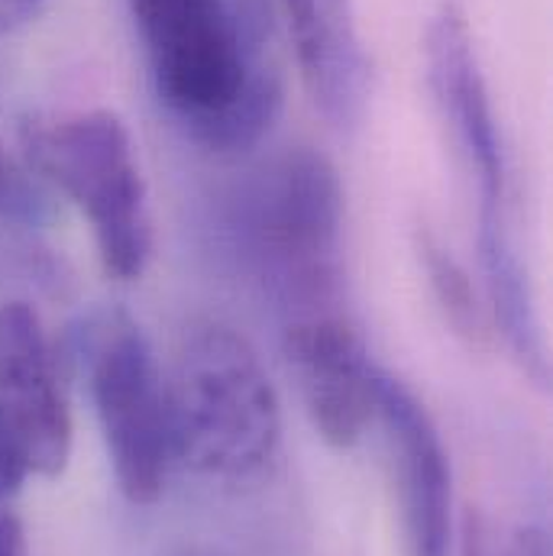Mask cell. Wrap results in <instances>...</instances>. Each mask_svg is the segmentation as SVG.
Segmentation results:
<instances>
[{
    "instance_id": "cell-1",
    "label": "cell",
    "mask_w": 553,
    "mask_h": 556,
    "mask_svg": "<svg viewBox=\"0 0 553 556\" xmlns=\"http://www.w3.org/2000/svg\"><path fill=\"white\" fill-rule=\"evenodd\" d=\"M152 88L185 134L214 152L253 149L281 111L263 13L237 0H127Z\"/></svg>"
},
{
    "instance_id": "cell-2",
    "label": "cell",
    "mask_w": 553,
    "mask_h": 556,
    "mask_svg": "<svg viewBox=\"0 0 553 556\" xmlns=\"http://www.w3.org/2000/svg\"><path fill=\"white\" fill-rule=\"evenodd\" d=\"M230 201L240 253L285 317L343 314V185L334 162L291 146L260 162Z\"/></svg>"
},
{
    "instance_id": "cell-3",
    "label": "cell",
    "mask_w": 553,
    "mask_h": 556,
    "mask_svg": "<svg viewBox=\"0 0 553 556\" xmlns=\"http://www.w3.org/2000/svg\"><path fill=\"white\" fill-rule=\"evenodd\" d=\"M175 463L217 482L260 476L281 443V408L256 350L221 320L185 330L165 372Z\"/></svg>"
},
{
    "instance_id": "cell-4",
    "label": "cell",
    "mask_w": 553,
    "mask_h": 556,
    "mask_svg": "<svg viewBox=\"0 0 553 556\" xmlns=\"http://www.w3.org/2000/svg\"><path fill=\"white\" fill-rule=\"evenodd\" d=\"M33 172L55 185L91 224L104 269L137 281L152 260V211L134 137L114 111H62L23 124Z\"/></svg>"
},
{
    "instance_id": "cell-5",
    "label": "cell",
    "mask_w": 553,
    "mask_h": 556,
    "mask_svg": "<svg viewBox=\"0 0 553 556\" xmlns=\"http://www.w3.org/2000/svg\"><path fill=\"white\" fill-rule=\"evenodd\" d=\"M88 386L121 492L155 505L165 492L172 453L165 372L149 337L124 311L101 314L85 337Z\"/></svg>"
},
{
    "instance_id": "cell-6",
    "label": "cell",
    "mask_w": 553,
    "mask_h": 556,
    "mask_svg": "<svg viewBox=\"0 0 553 556\" xmlns=\"http://www.w3.org/2000/svg\"><path fill=\"white\" fill-rule=\"evenodd\" d=\"M424 62L437 111L479 185V224H508V155L460 3H437L424 29Z\"/></svg>"
},
{
    "instance_id": "cell-7",
    "label": "cell",
    "mask_w": 553,
    "mask_h": 556,
    "mask_svg": "<svg viewBox=\"0 0 553 556\" xmlns=\"http://www.w3.org/2000/svg\"><path fill=\"white\" fill-rule=\"evenodd\" d=\"M285 359L321 440L334 450H353L379 408V366L360 330L347 314L288 320Z\"/></svg>"
},
{
    "instance_id": "cell-8",
    "label": "cell",
    "mask_w": 553,
    "mask_h": 556,
    "mask_svg": "<svg viewBox=\"0 0 553 556\" xmlns=\"http://www.w3.org/2000/svg\"><path fill=\"white\" fill-rule=\"evenodd\" d=\"M0 427L33 476L55 479L72 456V412L49 333L26 301L0 304Z\"/></svg>"
},
{
    "instance_id": "cell-9",
    "label": "cell",
    "mask_w": 553,
    "mask_h": 556,
    "mask_svg": "<svg viewBox=\"0 0 553 556\" xmlns=\"http://www.w3.org/2000/svg\"><path fill=\"white\" fill-rule=\"evenodd\" d=\"M376 420L386 430L409 556H450L453 476L440 430L417 395L392 372L379 369Z\"/></svg>"
},
{
    "instance_id": "cell-10",
    "label": "cell",
    "mask_w": 553,
    "mask_h": 556,
    "mask_svg": "<svg viewBox=\"0 0 553 556\" xmlns=\"http://www.w3.org/2000/svg\"><path fill=\"white\" fill-rule=\"evenodd\" d=\"M291 36L304 85L321 114L337 130L356 127L369 98V65L353 0H311L307 16Z\"/></svg>"
},
{
    "instance_id": "cell-11",
    "label": "cell",
    "mask_w": 553,
    "mask_h": 556,
    "mask_svg": "<svg viewBox=\"0 0 553 556\" xmlns=\"http://www.w3.org/2000/svg\"><path fill=\"white\" fill-rule=\"evenodd\" d=\"M415 250L417 263L430 285V294H433L437 307L443 311V320L453 327V333L476 350L492 346L495 324H492L482 285L473 281L466 266L430 230H417Z\"/></svg>"
},
{
    "instance_id": "cell-12",
    "label": "cell",
    "mask_w": 553,
    "mask_h": 556,
    "mask_svg": "<svg viewBox=\"0 0 553 556\" xmlns=\"http://www.w3.org/2000/svg\"><path fill=\"white\" fill-rule=\"evenodd\" d=\"M463 556H551L548 534L531 525H505L486 511H466L460 531Z\"/></svg>"
},
{
    "instance_id": "cell-13",
    "label": "cell",
    "mask_w": 553,
    "mask_h": 556,
    "mask_svg": "<svg viewBox=\"0 0 553 556\" xmlns=\"http://www.w3.org/2000/svg\"><path fill=\"white\" fill-rule=\"evenodd\" d=\"M49 217V201L33 181V172L7 152L0 139V227H42Z\"/></svg>"
},
{
    "instance_id": "cell-14",
    "label": "cell",
    "mask_w": 553,
    "mask_h": 556,
    "mask_svg": "<svg viewBox=\"0 0 553 556\" xmlns=\"http://www.w3.org/2000/svg\"><path fill=\"white\" fill-rule=\"evenodd\" d=\"M29 476H33V469H29L23 450L16 446V440H13L10 433L0 427V502L13 498V495L26 485Z\"/></svg>"
},
{
    "instance_id": "cell-15",
    "label": "cell",
    "mask_w": 553,
    "mask_h": 556,
    "mask_svg": "<svg viewBox=\"0 0 553 556\" xmlns=\"http://www.w3.org/2000/svg\"><path fill=\"white\" fill-rule=\"evenodd\" d=\"M49 0H0V36H10L23 26H29Z\"/></svg>"
},
{
    "instance_id": "cell-16",
    "label": "cell",
    "mask_w": 553,
    "mask_h": 556,
    "mask_svg": "<svg viewBox=\"0 0 553 556\" xmlns=\"http://www.w3.org/2000/svg\"><path fill=\"white\" fill-rule=\"evenodd\" d=\"M0 556H26L23 525L7 508H0Z\"/></svg>"
},
{
    "instance_id": "cell-17",
    "label": "cell",
    "mask_w": 553,
    "mask_h": 556,
    "mask_svg": "<svg viewBox=\"0 0 553 556\" xmlns=\"http://www.w3.org/2000/svg\"><path fill=\"white\" fill-rule=\"evenodd\" d=\"M285 3V13H288V23H291V29L307 16V7H311V0H281Z\"/></svg>"
}]
</instances>
